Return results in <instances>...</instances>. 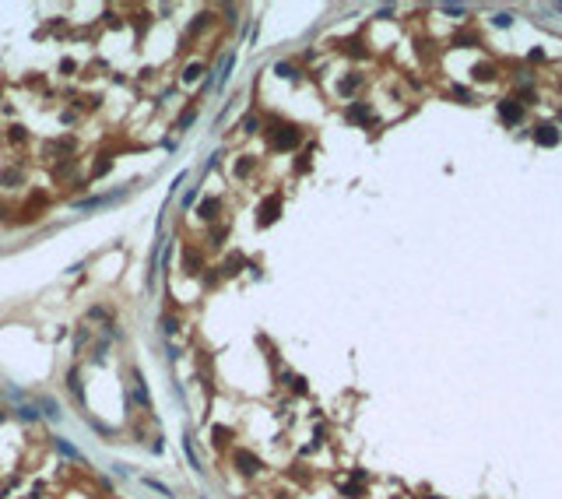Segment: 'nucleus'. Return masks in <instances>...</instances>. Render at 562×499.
<instances>
[{
    "label": "nucleus",
    "instance_id": "obj_1",
    "mask_svg": "<svg viewBox=\"0 0 562 499\" xmlns=\"http://www.w3.org/2000/svg\"><path fill=\"white\" fill-rule=\"evenodd\" d=\"M499 116H502V123H520V120H524V102L502 99V102H499Z\"/></svg>",
    "mask_w": 562,
    "mask_h": 499
},
{
    "label": "nucleus",
    "instance_id": "obj_2",
    "mask_svg": "<svg viewBox=\"0 0 562 499\" xmlns=\"http://www.w3.org/2000/svg\"><path fill=\"white\" fill-rule=\"evenodd\" d=\"M534 144L555 148V144H559V127H555V123H538V127H534Z\"/></svg>",
    "mask_w": 562,
    "mask_h": 499
},
{
    "label": "nucleus",
    "instance_id": "obj_5",
    "mask_svg": "<svg viewBox=\"0 0 562 499\" xmlns=\"http://www.w3.org/2000/svg\"><path fill=\"white\" fill-rule=\"evenodd\" d=\"M274 214H278V201H267V204H264V221H271Z\"/></svg>",
    "mask_w": 562,
    "mask_h": 499
},
{
    "label": "nucleus",
    "instance_id": "obj_4",
    "mask_svg": "<svg viewBox=\"0 0 562 499\" xmlns=\"http://www.w3.org/2000/svg\"><path fill=\"white\" fill-rule=\"evenodd\" d=\"M348 120H351V123H355V120H358V123H365V120H369V109H365V106H351V109H348Z\"/></svg>",
    "mask_w": 562,
    "mask_h": 499
},
{
    "label": "nucleus",
    "instance_id": "obj_3",
    "mask_svg": "<svg viewBox=\"0 0 562 499\" xmlns=\"http://www.w3.org/2000/svg\"><path fill=\"white\" fill-rule=\"evenodd\" d=\"M299 138H302V134H299V130H295V127H281V134H274V148H278V151H285V148H292V144H299Z\"/></svg>",
    "mask_w": 562,
    "mask_h": 499
},
{
    "label": "nucleus",
    "instance_id": "obj_7",
    "mask_svg": "<svg viewBox=\"0 0 562 499\" xmlns=\"http://www.w3.org/2000/svg\"><path fill=\"white\" fill-rule=\"evenodd\" d=\"M453 95H457V99H467V102H471V88H464V84H457V88H453Z\"/></svg>",
    "mask_w": 562,
    "mask_h": 499
},
{
    "label": "nucleus",
    "instance_id": "obj_9",
    "mask_svg": "<svg viewBox=\"0 0 562 499\" xmlns=\"http://www.w3.org/2000/svg\"><path fill=\"white\" fill-rule=\"evenodd\" d=\"M559 120H562V113H559Z\"/></svg>",
    "mask_w": 562,
    "mask_h": 499
},
{
    "label": "nucleus",
    "instance_id": "obj_8",
    "mask_svg": "<svg viewBox=\"0 0 562 499\" xmlns=\"http://www.w3.org/2000/svg\"><path fill=\"white\" fill-rule=\"evenodd\" d=\"M492 21H495V25H499V28H506V25H509V14H495V18H492Z\"/></svg>",
    "mask_w": 562,
    "mask_h": 499
},
{
    "label": "nucleus",
    "instance_id": "obj_6",
    "mask_svg": "<svg viewBox=\"0 0 562 499\" xmlns=\"http://www.w3.org/2000/svg\"><path fill=\"white\" fill-rule=\"evenodd\" d=\"M57 450H60V453H67V457H81V453H77L70 443H64V439H57Z\"/></svg>",
    "mask_w": 562,
    "mask_h": 499
}]
</instances>
